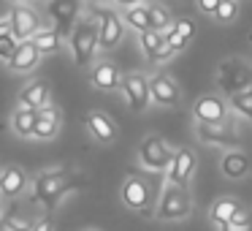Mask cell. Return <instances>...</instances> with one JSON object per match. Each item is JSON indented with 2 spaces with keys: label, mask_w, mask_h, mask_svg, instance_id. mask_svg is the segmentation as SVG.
<instances>
[{
  "label": "cell",
  "mask_w": 252,
  "mask_h": 231,
  "mask_svg": "<svg viewBox=\"0 0 252 231\" xmlns=\"http://www.w3.org/2000/svg\"><path fill=\"white\" fill-rule=\"evenodd\" d=\"M158 196V182H155V174H138V171H130V177L122 185V201L130 209H149V204Z\"/></svg>",
  "instance_id": "277c9868"
},
{
  "label": "cell",
  "mask_w": 252,
  "mask_h": 231,
  "mask_svg": "<svg viewBox=\"0 0 252 231\" xmlns=\"http://www.w3.org/2000/svg\"><path fill=\"white\" fill-rule=\"evenodd\" d=\"M38 63H41V49L35 46L33 38H25V41H19L17 52L11 55L8 68H11V71H17V74H28V71H33Z\"/></svg>",
  "instance_id": "2e32d148"
},
{
  "label": "cell",
  "mask_w": 252,
  "mask_h": 231,
  "mask_svg": "<svg viewBox=\"0 0 252 231\" xmlns=\"http://www.w3.org/2000/svg\"><path fill=\"white\" fill-rule=\"evenodd\" d=\"M195 131H198V139L209 147H228V150H236L241 144L239 133L233 128H228V122L217 125V122H195Z\"/></svg>",
  "instance_id": "ba28073f"
},
{
  "label": "cell",
  "mask_w": 252,
  "mask_h": 231,
  "mask_svg": "<svg viewBox=\"0 0 252 231\" xmlns=\"http://www.w3.org/2000/svg\"><path fill=\"white\" fill-rule=\"evenodd\" d=\"M195 166H198V158L190 147L176 150L174 160H171V166H168V180L174 182V185H187L192 171H195Z\"/></svg>",
  "instance_id": "9a60e30c"
},
{
  "label": "cell",
  "mask_w": 252,
  "mask_h": 231,
  "mask_svg": "<svg viewBox=\"0 0 252 231\" xmlns=\"http://www.w3.org/2000/svg\"><path fill=\"white\" fill-rule=\"evenodd\" d=\"M82 185H84L82 177L68 171V169L44 171V174H38L33 182V201H38L41 207H46V209H55L65 193L76 191V188H82Z\"/></svg>",
  "instance_id": "6da1fadb"
},
{
  "label": "cell",
  "mask_w": 252,
  "mask_h": 231,
  "mask_svg": "<svg viewBox=\"0 0 252 231\" xmlns=\"http://www.w3.org/2000/svg\"><path fill=\"white\" fill-rule=\"evenodd\" d=\"M195 36V25H192V19L182 17L176 19L174 25H171L168 30H165V38H168V44L174 46V52H182L187 44H190V38Z\"/></svg>",
  "instance_id": "44dd1931"
},
{
  "label": "cell",
  "mask_w": 252,
  "mask_h": 231,
  "mask_svg": "<svg viewBox=\"0 0 252 231\" xmlns=\"http://www.w3.org/2000/svg\"><path fill=\"white\" fill-rule=\"evenodd\" d=\"M46 11H49L55 28L63 36H71L76 22H79V17H82V0H49Z\"/></svg>",
  "instance_id": "52a82bcc"
},
{
  "label": "cell",
  "mask_w": 252,
  "mask_h": 231,
  "mask_svg": "<svg viewBox=\"0 0 252 231\" xmlns=\"http://www.w3.org/2000/svg\"><path fill=\"white\" fill-rule=\"evenodd\" d=\"M11 3H17V0H11Z\"/></svg>",
  "instance_id": "8d00e7d4"
},
{
  "label": "cell",
  "mask_w": 252,
  "mask_h": 231,
  "mask_svg": "<svg viewBox=\"0 0 252 231\" xmlns=\"http://www.w3.org/2000/svg\"><path fill=\"white\" fill-rule=\"evenodd\" d=\"M46 101H49V87H46V82H30L28 87L19 93V104L22 106H33V109H41V106H46Z\"/></svg>",
  "instance_id": "cb8c5ba5"
},
{
  "label": "cell",
  "mask_w": 252,
  "mask_h": 231,
  "mask_svg": "<svg viewBox=\"0 0 252 231\" xmlns=\"http://www.w3.org/2000/svg\"><path fill=\"white\" fill-rule=\"evenodd\" d=\"M149 93H152V101L158 106H179L182 101L179 87H176V82L168 74H155L149 79Z\"/></svg>",
  "instance_id": "5bb4252c"
},
{
  "label": "cell",
  "mask_w": 252,
  "mask_h": 231,
  "mask_svg": "<svg viewBox=\"0 0 252 231\" xmlns=\"http://www.w3.org/2000/svg\"><path fill=\"white\" fill-rule=\"evenodd\" d=\"M174 153L176 150H171L168 144L163 142L160 136H147L141 144H138V160H141V166L147 171H163L171 166V160H174Z\"/></svg>",
  "instance_id": "5b68a950"
},
{
  "label": "cell",
  "mask_w": 252,
  "mask_h": 231,
  "mask_svg": "<svg viewBox=\"0 0 252 231\" xmlns=\"http://www.w3.org/2000/svg\"><path fill=\"white\" fill-rule=\"evenodd\" d=\"M236 17H239V0H220L214 19L222 25H230V22H236Z\"/></svg>",
  "instance_id": "f1b7e54d"
},
{
  "label": "cell",
  "mask_w": 252,
  "mask_h": 231,
  "mask_svg": "<svg viewBox=\"0 0 252 231\" xmlns=\"http://www.w3.org/2000/svg\"><path fill=\"white\" fill-rule=\"evenodd\" d=\"M190 209H192V198L187 193V185H174L171 182L158 204V215L163 220H182L190 215Z\"/></svg>",
  "instance_id": "8992f818"
},
{
  "label": "cell",
  "mask_w": 252,
  "mask_h": 231,
  "mask_svg": "<svg viewBox=\"0 0 252 231\" xmlns=\"http://www.w3.org/2000/svg\"><path fill=\"white\" fill-rule=\"evenodd\" d=\"M230 229H233V231H247V229H252V215L244 212V209H239V212L233 215V220H230Z\"/></svg>",
  "instance_id": "1f68e13d"
},
{
  "label": "cell",
  "mask_w": 252,
  "mask_h": 231,
  "mask_svg": "<svg viewBox=\"0 0 252 231\" xmlns=\"http://www.w3.org/2000/svg\"><path fill=\"white\" fill-rule=\"evenodd\" d=\"M17 46H19V38L11 33V30H3L0 33V60H11V55L17 52Z\"/></svg>",
  "instance_id": "4dcf8cb0"
},
{
  "label": "cell",
  "mask_w": 252,
  "mask_h": 231,
  "mask_svg": "<svg viewBox=\"0 0 252 231\" xmlns=\"http://www.w3.org/2000/svg\"><path fill=\"white\" fill-rule=\"evenodd\" d=\"M220 171H222L228 180H241V177L250 174V158H247L244 153H239V147H236V150H230V153L222 155Z\"/></svg>",
  "instance_id": "d6986e66"
},
{
  "label": "cell",
  "mask_w": 252,
  "mask_h": 231,
  "mask_svg": "<svg viewBox=\"0 0 252 231\" xmlns=\"http://www.w3.org/2000/svg\"><path fill=\"white\" fill-rule=\"evenodd\" d=\"M100 17V49H114L125 36V17H120L117 11H95Z\"/></svg>",
  "instance_id": "4fadbf2b"
},
{
  "label": "cell",
  "mask_w": 252,
  "mask_h": 231,
  "mask_svg": "<svg viewBox=\"0 0 252 231\" xmlns=\"http://www.w3.org/2000/svg\"><path fill=\"white\" fill-rule=\"evenodd\" d=\"M122 93H125V101L133 112H144L152 101V93H149V79H144L141 74H127L122 77Z\"/></svg>",
  "instance_id": "30bf717a"
},
{
  "label": "cell",
  "mask_w": 252,
  "mask_h": 231,
  "mask_svg": "<svg viewBox=\"0 0 252 231\" xmlns=\"http://www.w3.org/2000/svg\"><path fill=\"white\" fill-rule=\"evenodd\" d=\"M250 44H252V30H250Z\"/></svg>",
  "instance_id": "d590c367"
},
{
  "label": "cell",
  "mask_w": 252,
  "mask_h": 231,
  "mask_svg": "<svg viewBox=\"0 0 252 231\" xmlns=\"http://www.w3.org/2000/svg\"><path fill=\"white\" fill-rule=\"evenodd\" d=\"M149 17H152V28L155 30H168L171 25V14H168V8L165 6H160V3H152L149 6Z\"/></svg>",
  "instance_id": "f546056e"
},
{
  "label": "cell",
  "mask_w": 252,
  "mask_h": 231,
  "mask_svg": "<svg viewBox=\"0 0 252 231\" xmlns=\"http://www.w3.org/2000/svg\"><path fill=\"white\" fill-rule=\"evenodd\" d=\"M90 82L98 90H117L122 87V77L117 74V68L111 63H95V68L90 71Z\"/></svg>",
  "instance_id": "ffe728a7"
},
{
  "label": "cell",
  "mask_w": 252,
  "mask_h": 231,
  "mask_svg": "<svg viewBox=\"0 0 252 231\" xmlns=\"http://www.w3.org/2000/svg\"><path fill=\"white\" fill-rule=\"evenodd\" d=\"M230 109L236 112V115L247 117V120H252V84L247 90H239V93L230 95Z\"/></svg>",
  "instance_id": "83f0119b"
},
{
  "label": "cell",
  "mask_w": 252,
  "mask_h": 231,
  "mask_svg": "<svg viewBox=\"0 0 252 231\" xmlns=\"http://www.w3.org/2000/svg\"><path fill=\"white\" fill-rule=\"evenodd\" d=\"M228 109L230 104H225L220 95H201V98L192 104V115H195V122H228Z\"/></svg>",
  "instance_id": "8fae6325"
},
{
  "label": "cell",
  "mask_w": 252,
  "mask_h": 231,
  "mask_svg": "<svg viewBox=\"0 0 252 231\" xmlns=\"http://www.w3.org/2000/svg\"><path fill=\"white\" fill-rule=\"evenodd\" d=\"M57 131H60V112L55 109V106H41L38 109V122H35V139H41V142H52V139L57 136Z\"/></svg>",
  "instance_id": "ac0fdd59"
},
{
  "label": "cell",
  "mask_w": 252,
  "mask_h": 231,
  "mask_svg": "<svg viewBox=\"0 0 252 231\" xmlns=\"http://www.w3.org/2000/svg\"><path fill=\"white\" fill-rule=\"evenodd\" d=\"M239 209H241L239 201H236V198H230V196H225V198H220V201H214L212 212H209V218H212L214 229H220V231L230 229V220H233V215L239 212Z\"/></svg>",
  "instance_id": "7402d4cb"
},
{
  "label": "cell",
  "mask_w": 252,
  "mask_h": 231,
  "mask_svg": "<svg viewBox=\"0 0 252 231\" xmlns=\"http://www.w3.org/2000/svg\"><path fill=\"white\" fill-rule=\"evenodd\" d=\"M87 128L98 142H114V136H117V125L111 122L109 115H103V112H90Z\"/></svg>",
  "instance_id": "603a6c76"
},
{
  "label": "cell",
  "mask_w": 252,
  "mask_h": 231,
  "mask_svg": "<svg viewBox=\"0 0 252 231\" xmlns=\"http://www.w3.org/2000/svg\"><path fill=\"white\" fill-rule=\"evenodd\" d=\"M217 6H220V0H198V11H201V14H212V17H214Z\"/></svg>",
  "instance_id": "d6a6232c"
},
{
  "label": "cell",
  "mask_w": 252,
  "mask_h": 231,
  "mask_svg": "<svg viewBox=\"0 0 252 231\" xmlns=\"http://www.w3.org/2000/svg\"><path fill=\"white\" fill-rule=\"evenodd\" d=\"M73 63L79 68H87L95 60V49H100V17L93 11V17H79L73 33L68 36Z\"/></svg>",
  "instance_id": "7a4b0ae2"
},
{
  "label": "cell",
  "mask_w": 252,
  "mask_h": 231,
  "mask_svg": "<svg viewBox=\"0 0 252 231\" xmlns=\"http://www.w3.org/2000/svg\"><path fill=\"white\" fill-rule=\"evenodd\" d=\"M125 22L130 25L133 30H138V33H144V30L152 28V17H149V6H144V3H138V6H130L125 11Z\"/></svg>",
  "instance_id": "4316f807"
},
{
  "label": "cell",
  "mask_w": 252,
  "mask_h": 231,
  "mask_svg": "<svg viewBox=\"0 0 252 231\" xmlns=\"http://www.w3.org/2000/svg\"><path fill=\"white\" fill-rule=\"evenodd\" d=\"M60 38H63V33L60 30H52V28H41L38 33L33 36V41H35V46L41 49V55H55L57 49H60Z\"/></svg>",
  "instance_id": "484cf974"
},
{
  "label": "cell",
  "mask_w": 252,
  "mask_h": 231,
  "mask_svg": "<svg viewBox=\"0 0 252 231\" xmlns=\"http://www.w3.org/2000/svg\"><path fill=\"white\" fill-rule=\"evenodd\" d=\"M25 188H28V174H25L19 166H6V169H0V196L17 198Z\"/></svg>",
  "instance_id": "e0dca14e"
},
{
  "label": "cell",
  "mask_w": 252,
  "mask_h": 231,
  "mask_svg": "<svg viewBox=\"0 0 252 231\" xmlns=\"http://www.w3.org/2000/svg\"><path fill=\"white\" fill-rule=\"evenodd\" d=\"M120 6H125V8H130V6H138V3H144V0H117Z\"/></svg>",
  "instance_id": "836d02e7"
},
{
  "label": "cell",
  "mask_w": 252,
  "mask_h": 231,
  "mask_svg": "<svg viewBox=\"0 0 252 231\" xmlns=\"http://www.w3.org/2000/svg\"><path fill=\"white\" fill-rule=\"evenodd\" d=\"M252 84V66L241 57H228L217 66V87L225 95H233L239 90H247Z\"/></svg>",
  "instance_id": "3957f363"
},
{
  "label": "cell",
  "mask_w": 252,
  "mask_h": 231,
  "mask_svg": "<svg viewBox=\"0 0 252 231\" xmlns=\"http://www.w3.org/2000/svg\"><path fill=\"white\" fill-rule=\"evenodd\" d=\"M93 3H106V0H93Z\"/></svg>",
  "instance_id": "e575fe53"
},
{
  "label": "cell",
  "mask_w": 252,
  "mask_h": 231,
  "mask_svg": "<svg viewBox=\"0 0 252 231\" xmlns=\"http://www.w3.org/2000/svg\"><path fill=\"white\" fill-rule=\"evenodd\" d=\"M8 19H11V33L17 36L19 41L33 38V36L44 28L41 14L35 11V8H30V6H14L11 14H8Z\"/></svg>",
  "instance_id": "9c48e42d"
},
{
  "label": "cell",
  "mask_w": 252,
  "mask_h": 231,
  "mask_svg": "<svg viewBox=\"0 0 252 231\" xmlns=\"http://www.w3.org/2000/svg\"><path fill=\"white\" fill-rule=\"evenodd\" d=\"M138 36H141V49H144V55H147L149 63H163V60H168V57L174 55V46L168 44V38H165V30L149 28V30H144V33H138Z\"/></svg>",
  "instance_id": "7c38bea8"
},
{
  "label": "cell",
  "mask_w": 252,
  "mask_h": 231,
  "mask_svg": "<svg viewBox=\"0 0 252 231\" xmlns=\"http://www.w3.org/2000/svg\"><path fill=\"white\" fill-rule=\"evenodd\" d=\"M35 122H38V109H33V106H22V109H17L11 117V125L19 136H33Z\"/></svg>",
  "instance_id": "d4e9b609"
}]
</instances>
